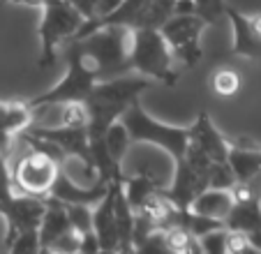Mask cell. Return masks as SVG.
I'll use <instances>...</instances> for the list:
<instances>
[{
    "instance_id": "44dd1931",
    "label": "cell",
    "mask_w": 261,
    "mask_h": 254,
    "mask_svg": "<svg viewBox=\"0 0 261 254\" xmlns=\"http://www.w3.org/2000/svg\"><path fill=\"white\" fill-rule=\"evenodd\" d=\"M102 141H104V148L109 150V155L114 157V162L118 166H123L125 157H127L129 148H132V139H129L127 130H125V125L118 120H114L111 125L107 127V132L102 134Z\"/></svg>"
},
{
    "instance_id": "83f0119b",
    "label": "cell",
    "mask_w": 261,
    "mask_h": 254,
    "mask_svg": "<svg viewBox=\"0 0 261 254\" xmlns=\"http://www.w3.org/2000/svg\"><path fill=\"white\" fill-rule=\"evenodd\" d=\"M97 3L99 0H69V5L79 12L84 19H93L95 10H97Z\"/></svg>"
},
{
    "instance_id": "6da1fadb",
    "label": "cell",
    "mask_w": 261,
    "mask_h": 254,
    "mask_svg": "<svg viewBox=\"0 0 261 254\" xmlns=\"http://www.w3.org/2000/svg\"><path fill=\"white\" fill-rule=\"evenodd\" d=\"M150 79L146 77H129L120 74L114 79H102L93 86L88 97L84 99L86 118H88V137L99 139L107 127L123 116V111L141 97L146 88H150Z\"/></svg>"
},
{
    "instance_id": "4316f807",
    "label": "cell",
    "mask_w": 261,
    "mask_h": 254,
    "mask_svg": "<svg viewBox=\"0 0 261 254\" xmlns=\"http://www.w3.org/2000/svg\"><path fill=\"white\" fill-rule=\"evenodd\" d=\"M16 194L14 181H12V164L5 155H0V206Z\"/></svg>"
},
{
    "instance_id": "ffe728a7",
    "label": "cell",
    "mask_w": 261,
    "mask_h": 254,
    "mask_svg": "<svg viewBox=\"0 0 261 254\" xmlns=\"http://www.w3.org/2000/svg\"><path fill=\"white\" fill-rule=\"evenodd\" d=\"M224 226L229 231H241V234H250V231L261 229L259 199H254V196H250V199H233L231 210L224 217Z\"/></svg>"
},
{
    "instance_id": "f1b7e54d",
    "label": "cell",
    "mask_w": 261,
    "mask_h": 254,
    "mask_svg": "<svg viewBox=\"0 0 261 254\" xmlns=\"http://www.w3.org/2000/svg\"><path fill=\"white\" fill-rule=\"evenodd\" d=\"M120 3H123V0H99V3H97V10H95V16L109 14V12L116 10V7H118Z\"/></svg>"
},
{
    "instance_id": "9a60e30c",
    "label": "cell",
    "mask_w": 261,
    "mask_h": 254,
    "mask_svg": "<svg viewBox=\"0 0 261 254\" xmlns=\"http://www.w3.org/2000/svg\"><path fill=\"white\" fill-rule=\"evenodd\" d=\"M233 206V192L222 190V187H203L197 196L192 199V204L188 206L192 213L203 217H211L224 224V217L229 215V210Z\"/></svg>"
},
{
    "instance_id": "4fadbf2b",
    "label": "cell",
    "mask_w": 261,
    "mask_h": 254,
    "mask_svg": "<svg viewBox=\"0 0 261 254\" xmlns=\"http://www.w3.org/2000/svg\"><path fill=\"white\" fill-rule=\"evenodd\" d=\"M227 21L231 23L233 42H231V56L238 58H250V60H261V37L254 33L250 26L247 14L238 12L236 7H227Z\"/></svg>"
},
{
    "instance_id": "d4e9b609",
    "label": "cell",
    "mask_w": 261,
    "mask_h": 254,
    "mask_svg": "<svg viewBox=\"0 0 261 254\" xmlns=\"http://www.w3.org/2000/svg\"><path fill=\"white\" fill-rule=\"evenodd\" d=\"M199 249L208 254H224L227 252V243H229V229L224 224L215 226V229L206 231L203 236H199Z\"/></svg>"
},
{
    "instance_id": "cb8c5ba5",
    "label": "cell",
    "mask_w": 261,
    "mask_h": 254,
    "mask_svg": "<svg viewBox=\"0 0 261 254\" xmlns=\"http://www.w3.org/2000/svg\"><path fill=\"white\" fill-rule=\"evenodd\" d=\"M65 210H67V217H69L72 229L79 236L93 231V206H88V204H65Z\"/></svg>"
},
{
    "instance_id": "8fae6325",
    "label": "cell",
    "mask_w": 261,
    "mask_h": 254,
    "mask_svg": "<svg viewBox=\"0 0 261 254\" xmlns=\"http://www.w3.org/2000/svg\"><path fill=\"white\" fill-rule=\"evenodd\" d=\"M190 146L201 150L203 155L211 157L213 162H227L229 141L224 139V134L213 125V118L208 111H199L197 120L190 125Z\"/></svg>"
},
{
    "instance_id": "4dcf8cb0",
    "label": "cell",
    "mask_w": 261,
    "mask_h": 254,
    "mask_svg": "<svg viewBox=\"0 0 261 254\" xmlns=\"http://www.w3.org/2000/svg\"><path fill=\"white\" fill-rule=\"evenodd\" d=\"M3 3H12V5H30V7H44L54 0H3Z\"/></svg>"
},
{
    "instance_id": "30bf717a",
    "label": "cell",
    "mask_w": 261,
    "mask_h": 254,
    "mask_svg": "<svg viewBox=\"0 0 261 254\" xmlns=\"http://www.w3.org/2000/svg\"><path fill=\"white\" fill-rule=\"evenodd\" d=\"M203 187H208L206 176L180 157L173 162V178L169 181V185L160 190V194L176 208H188Z\"/></svg>"
},
{
    "instance_id": "3957f363",
    "label": "cell",
    "mask_w": 261,
    "mask_h": 254,
    "mask_svg": "<svg viewBox=\"0 0 261 254\" xmlns=\"http://www.w3.org/2000/svg\"><path fill=\"white\" fill-rule=\"evenodd\" d=\"M120 122L125 125L132 143H148L155 146L169 155L173 162L180 160L190 146V127L167 125V122L153 118L141 107L139 99H134L120 116Z\"/></svg>"
},
{
    "instance_id": "1f68e13d",
    "label": "cell",
    "mask_w": 261,
    "mask_h": 254,
    "mask_svg": "<svg viewBox=\"0 0 261 254\" xmlns=\"http://www.w3.org/2000/svg\"><path fill=\"white\" fill-rule=\"evenodd\" d=\"M247 19H250V26L254 28V33L261 37V12H256V14H250Z\"/></svg>"
},
{
    "instance_id": "277c9868",
    "label": "cell",
    "mask_w": 261,
    "mask_h": 254,
    "mask_svg": "<svg viewBox=\"0 0 261 254\" xmlns=\"http://www.w3.org/2000/svg\"><path fill=\"white\" fill-rule=\"evenodd\" d=\"M129 72L146 77L150 81L176 86L178 69L169 44L164 42L160 28H137L132 30V49L127 60Z\"/></svg>"
},
{
    "instance_id": "484cf974",
    "label": "cell",
    "mask_w": 261,
    "mask_h": 254,
    "mask_svg": "<svg viewBox=\"0 0 261 254\" xmlns=\"http://www.w3.org/2000/svg\"><path fill=\"white\" fill-rule=\"evenodd\" d=\"M12 254H25V252H40V236H37V229H28L16 234L10 243L5 245Z\"/></svg>"
},
{
    "instance_id": "ba28073f",
    "label": "cell",
    "mask_w": 261,
    "mask_h": 254,
    "mask_svg": "<svg viewBox=\"0 0 261 254\" xmlns=\"http://www.w3.org/2000/svg\"><path fill=\"white\" fill-rule=\"evenodd\" d=\"M58 173H60V160H56L54 155H49L44 150H35V148H28V153L23 157H19L14 162V166H12L14 190L35 196L49 194Z\"/></svg>"
},
{
    "instance_id": "5b68a950",
    "label": "cell",
    "mask_w": 261,
    "mask_h": 254,
    "mask_svg": "<svg viewBox=\"0 0 261 254\" xmlns=\"http://www.w3.org/2000/svg\"><path fill=\"white\" fill-rule=\"evenodd\" d=\"M90 60L95 63L102 79H114L120 74H129L127 60L132 49V28L127 26H104L99 30H93L90 35L74 39Z\"/></svg>"
},
{
    "instance_id": "8992f818",
    "label": "cell",
    "mask_w": 261,
    "mask_h": 254,
    "mask_svg": "<svg viewBox=\"0 0 261 254\" xmlns=\"http://www.w3.org/2000/svg\"><path fill=\"white\" fill-rule=\"evenodd\" d=\"M42 21L37 35H40V58L37 65L42 69L54 67L58 60V49L65 46L84 26V16L69 5V0H54L49 5L40 7Z\"/></svg>"
},
{
    "instance_id": "7c38bea8",
    "label": "cell",
    "mask_w": 261,
    "mask_h": 254,
    "mask_svg": "<svg viewBox=\"0 0 261 254\" xmlns=\"http://www.w3.org/2000/svg\"><path fill=\"white\" fill-rule=\"evenodd\" d=\"M93 231L99 240L102 252H120L118 231H116L114 220V181L109 183L107 194L93 206Z\"/></svg>"
},
{
    "instance_id": "f546056e",
    "label": "cell",
    "mask_w": 261,
    "mask_h": 254,
    "mask_svg": "<svg viewBox=\"0 0 261 254\" xmlns=\"http://www.w3.org/2000/svg\"><path fill=\"white\" fill-rule=\"evenodd\" d=\"M245 236H247V240H250L252 252H261V229L250 231V234H245Z\"/></svg>"
},
{
    "instance_id": "9c48e42d",
    "label": "cell",
    "mask_w": 261,
    "mask_h": 254,
    "mask_svg": "<svg viewBox=\"0 0 261 254\" xmlns=\"http://www.w3.org/2000/svg\"><path fill=\"white\" fill-rule=\"evenodd\" d=\"M44 208H46L44 196L23 194V192H16L10 201H5V204L0 206V215L5 217V224H7L5 245L10 243L16 234H21V231L37 229L42 215H44Z\"/></svg>"
},
{
    "instance_id": "7a4b0ae2",
    "label": "cell",
    "mask_w": 261,
    "mask_h": 254,
    "mask_svg": "<svg viewBox=\"0 0 261 254\" xmlns=\"http://www.w3.org/2000/svg\"><path fill=\"white\" fill-rule=\"evenodd\" d=\"M65 58H67V72L56 83L54 88L44 90L42 95L28 99L30 111L37 107H51V104H84L93 86L99 81V72L90 56L81 49L74 39H69L65 46Z\"/></svg>"
},
{
    "instance_id": "d6986e66",
    "label": "cell",
    "mask_w": 261,
    "mask_h": 254,
    "mask_svg": "<svg viewBox=\"0 0 261 254\" xmlns=\"http://www.w3.org/2000/svg\"><path fill=\"white\" fill-rule=\"evenodd\" d=\"M134 217H137V213L132 210V206L127 204V199L123 194V178L114 181V220H116V231H118L120 252H132Z\"/></svg>"
},
{
    "instance_id": "52a82bcc",
    "label": "cell",
    "mask_w": 261,
    "mask_h": 254,
    "mask_svg": "<svg viewBox=\"0 0 261 254\" xmlns=\"http://www.w3.org/2000/svg\"><path fill=\"white\" fill-rule=\"evenodd\" d=\"M203 28H206V23L194 12H173L160 26V33H162L164 42L171 49L176 63L185 65V67H194L203 58L201 51Z\"/></svg>"
},
{
    "instance_id": "e0dca14e",
    "label": "cell",
    "mask_w": 261,
    "mask_h": 254,
    "mask_svg": "<svg viewBox=\"0 0 261 254\" xmlns=\"http://www.w3.org/2000/svg\"><path fill=\"white\" fill-rule=\"evenodd\" d=\"M227 164H229V169H231L236 183L252 181L256 173H261V148L229 141Z\"/></svg>"
},
{
    "instance_id": "603a6c76",
    "label": "cell",
    "mask_w": 261,
    "mask_h": 254,
    "mask_svg": "<svg viewBox=\"0 0 261 254\" xmlns=\"http://www.w3.org/2000/svg\"><path fill=\"white\" fill-rule=\"evenodd\" d=\"M192 3V12L203 21L206 26L220 23L227 19V3L224 0H190Z\"/></svg>"
},
{
    "instance_id": "2e32d148",
    "label": "cell",
    "mask_w": 261,
    "mask_h": 254,
    "mask_svg": "<svg viewBox=\"0 0 261 254\" xmlns=\"http://www.w3.org/2000/svg\"><path fill=\"white\" fill-rule=\"evenodd\" d=\"M107 190H109V183H97V185H93V187H84V185L72 183L65 173H58L54 187L49 190V196L63 201V204H88V206H95L104 194H107Z\"/></svg>"
},
{
    "instance_id": "d6a6232c",
    "label": "cell",
    "mask_w": 261,
    "mask_h": 254,
    "mask_svg": "<svg viewBox=\"0 0 261 254\" xmlns=\"http://www.w3.org/2000/svg\"><path fill=\"white\" fill-rule=\"evenodd\" d=\"M259 208H261V196H259Z\"/></svg>"
},
{
    "instance_id": "ac0fdd59",
    "label": "cell",
    "mask_w": 261,
    "mask_h": 254,
    "mask_svg": "<svg viewBox=\"0 0 261 254\" xmlns=\"http://www.w3.org/2000/svg\"><path fill=\"white\" fill-rule=\"evenodd\" d=\"M162 187H164V181H160L150 171H139L134 176H125L123 173V194L127 199V204L132 206V210H139L150 196L160 194Z\"/></svg>"
},
{
    "instance_id": "5bb4252c",
    "label": "cell",
    "mask_w": 261,
    "mask_h": 254,
    "mask_svg": "<svg viewBox=\"0 0 261 254\" xmlns=\"http://www.w3.org/2000/svg\"><path fill=\"white\" fill-rule=\"evenodd\" d=\"M46 208L44 215L40 220V226H37V236H40V252H46L51 243L60 236H65L67 231H72V224H69L67 210H65V204L54 196L46 194Z\"/></svg>"
},
{
    "instance_id": "7402d4cb",
    "label": "cell",
    "mask_w": 261,
    "mask_h": 254,
    "mask_svg": "<svg viewBox=\"0 0 261 254\" xmlns=\"http://www.w3.org/2000/svg\"><path fill=\"white\" fill-rule=\"evenodd\" d=\"M241 86H243L241 74L231 67H220V69H215L211 77V88H213V93L220 95V97H231V95H236L238 90H241Z\"/></svg>"
}]
</instances>
